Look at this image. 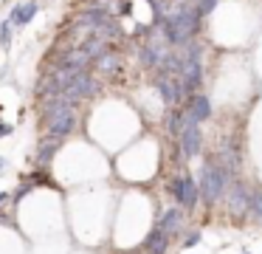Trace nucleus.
Here are the masks:
<instances>
[{
    "mask_svg": "<svg viewBox=\"0 0 262 254\" xmlns=\"http://www.w3.org/2000/svg\"><path fill=\"white\" fill-rule=\"evenodd\" d=\"M9 198H12V195H9V192H0V203H6Z\"/></svg>",
    "mask_w": 262,
    "mask_h": 254,
    "instance_id": "obj_20",
    "label": "nucleus"
},
{
    "mask_svg": "<svg viewBox=\"0 0 262 254\" xmlns=\"http://www.w3.org/2000/svg\"><path fill=\"white\" fill-rule=\"evenodd\" d=\"M6 167H9V161L6 158H0V172H6Z\"/></svg>",
    "mask_w": 262,
    "mask_h": 254,
    "instance_id": "obj_19",
    "label": "nucleus"
},
{
    "mask_svg": "<svg viewBox=\"0 0 262 254\" xmlns=\"http://www.w3.org/2000/svg\"><path fill=\"white\" fill-rule=\"evenodd\" d=\"M37 11H40V3H37V0H29V3H17L6 20L12 23V26L23 28V26H29V23L37 17Z\"/></svg>",
    "mask_w": 262,
    "mask_h": 254,
    "instance_id": "obj_12",
    "label": "nucleus"
},
{
    "mask_svg": "<svg viewBox=\"0 0 262 254\" xmlns=\"http://www.w3.org/2000/svg\"><path fill=\"white\" fill-rule=\"evenodd\" d=\"M14 133V124H3L0 122V139H3V135H12Z\"/></svg>",
    "mask_w": 262,
    "mask_h": 254,
    "instance_id": "obj_18",
    "label": "nucleus"
},
{
    "mask_svg": "<svg viewBox=\"0 0 262 254\" xmlns=\"http://www.w3.org/2000/svg\"><path fill=\"white\" fill-rule=\"evenodd\" d=\"M175 141H178V147H181L183 161H192V158L203 155V130H200V124L192 122V119L186 122V127L181 130V135H178Z\"/></svg>",
    "mask_w": 262,
    "mask_h": 254,
    "instance_id": "obj_4",
    "label": "nucleus"
},
{
    "mask_svg": "<svg viewBox=\"0 0 262 254\" xmlns=\"http://www.w3.org/2000/svg\"><path fill=\"white\" fill-rule=\"evenodd\" d=\"M248 214L256 220V223H262V189L251 192V206H248Z\"/></svg>",
    "mask_w": 262,
    "mask_h": 254,
    "instance_id": "obj_14",
    "label": "nucleus"
},
{
    "mask_svg": "<svg viewBox=\"0 0 262 254\" xmlns=\"http://www.w3.org/2000/svg\"><path fill=\"white\" fill-rule=\"evenodd\" d=\"M243 254H248V251H243Z\"/></svg>",
    "mask_w": 262,
    "mask_h": 254,
    "instance_id": "obj_21",
    "label": "nucleus"
},
{
    "mask_svg": "<svg viewBox=\"0 0 262 254\" xmlns=\"http://www.w3.org/2000/svg\"><path fill=\"white\" fill-rule=\"evenodd\" d=\"M200 243H203V231L192 229V231H186V237L181 240V246L183 248H194V246H200Z\"/></svg>",
    "mask_w": 262,
    "mask_h": 254,
    "instance_id": "obj_16",
    "label": "nucleus"
},
{
    "mask_svg": "<svg viewBox=\"0 0 262 254\" xmlns=\"http://www.w3.org/2000/svg\"><path fill=\"white\" fill-rule=\"evenodd\" d=\"M186 122H189V116H186V110H183V107H169V110L164 113V130H166V135L178 139V135H181V130L186 127Z\"/></svg>",
    "mask_w": 262,
    "mask_h": 254,
    "instance_id": "obj_13",
    "label": "nucleus"
},
{
    "mask_svg": "<svg viewBox=\"0 0 262 254\" xmlns=\"http://www.w3.org/2000/svg\"><path fill=\"white\" fill-rule=\"evenodd\" d=\"M99 90H102V82H99V76H93L91 71H79L74 73V79L68 82V88H65V99H71L74 105H79V102H88V99H96Z\"/></svg>",
    "mask_w": 262,
    "mask_h": 254,
    "instance_id": "obj_2",
    "label": "nucleus"
},
{
    "mask_svg": "<svg viewBox=\"0 0 262 254\" xmlns=\"http://www.w3.org/2000/svg\"><path fill=\"white\" fill-rule=\"evenodd\" d=\"M152 85H155V90L161 93V99H164L166 107H183V102H186V90H183L181 76L155 71L152 73Z\"/></svg>",
    "mask_w": 262,
    "mask_h": 254,
    "instance_id": "obj_3",
    "label": "nucleus"
},
{
    "mask_svg": "<svg viewBox=\"0 0 262 254\" xmlns=\"http://www.w3.org/2000/svg\"><path fill=\"white\" fill-rule=\"evenodd\" d=\"M12 23L9 20H3L0 23V45H3V51H9V45H12Z\"/></svg>",
    "mask_w": 262,
    "mask_h": 254,
    "instance_id": "obj_17",
    "label": "nucleus"
},
{
    "mask_svg": "<svg viewBox=\"0 0 262 254\" xmlns=\"http://www.w3.org/2000/svg\"><path fill=\"white\" fill-rule=\"evenodd\" d=\"M217 3H220V0H194V11H198V14L206 20V17L217 9Z\"/></svg>",
    "mask_w": 262,
    "mask_h": 254,
    "instance_id": "obj_15",
    "label": "nucleus"
},
{
    "mask_svg": "<svg viewBox=\"0 0 262 254\" xmlns=\"http://www.w3.org/2000/svg\"><path fill=\"white\" fill-rule=\"evenodd\" d=\"M121 54L116 48H107L104 54H99L96 60L91 62V68H93V73L96 76H104V79H113V76H119L121 73Z\"/></svg>",
    "mask_w": 262,
    "mask_h": 254,
    "instance_id": "obj_6",
    "label": "nucleus"
},
{
    "mask_svg": "<svg viewBox=\"0 0 262 254\" xmlns=\"http://www.w3.org/2000/svg\"><path fill=\"white\" fill-rule=\"evenodd\" d=\"M181 206L186 214H192L194 209L200 206V189H198V181H194L192 172H183V195H181Z\"/></svg>",
    "mask_w": 262,
    "mask_h": 254,
    "instance_id": "obj_10",
    "label": "nucleus"
},
{
    "mask_svg": "<svg viewBox=\"0 0 262 254\" xmlns=\"http://www.w3.org/2000/svg\"><path fill=\"white\" fill-rule=\"evenodd\" d=\"M223 203L228 206L231 214L245 218V214H248V206H251V189L239 178L228 181V189H226V195H223Z\"/></svg>",
    "mask_w": 262,
    "mask_h": 254,
    "instance_id": "obj_5",
    "label": "nucleus"
},
{
    "mask_svg": "<svg viewBox=\"0 0 262 254\" xmlns=\"http://www.w3.org/2000/svg\"><path fill=\"white\" fill-rule=\"evenodd\" d=\"M183 110H186V116L192 119V122L203 124L211 119V102H209V96H203V93H192L183 102Z\"/></svg>",
    "mask_w": 262,
    "mask_h": 254,
    "instance_id": "obj_8",
    "label": "nucleus"
},
{
    "mask_svg": "<svg viewBox=\"0 0 262 254\" xmlns=\"http://www.w3.org/2000/svg\"><path fill=\"white\" fill-rule=\"evenodd\" d=\"M169 240H172L169 235H164L158 226H152L149 235L144 237L141 248H144V254H166V251H169Z\"/></svg>",
    "mask_w": 262,
    "mask_h": 254,
    "instance_id": "obj_11",
    "label": "nucleus"
},
{
    "mask_svg": "<svg viewBox=\"0 0 262 254\" xmlns=\"http://www.w3.org/2000/svg\"><path fill=\"white\" fill-rule=\"evenodd\" d=\"M228 172L226 167L220 164V158L214 155V152H209L203 161V167H200V178H198V189H200V203H203L206 209H214L217 203L223 201V195H226L228 189Z\"/></svg>",
    "mask_w": 262,
    "mask_h": 254,
    "instance_id": "obj_1",
    "label": "nucleus"
},
{
    "mask_svg": "<svg viewBox=\"0 0 262 254\" xmlns=\"http://www.w3.org/2000/svg\"><path fill=\"white\" fill-rule=\"evenodd\" d=\"M62 150V141L59 139H51V135H42L40 144H37V152H34V161L40 169H48V164H51V158L57 155V152Z\"/></svg>",
    "mask_w": 262,
    "mask_h": 254,
    "instance_id": "obj_9",
    "label": "nucleus"
},
{
    "mask_svg": "<svg viewBox=\"0 0 262 254\" xmlns=\"http://www.w3.org/2000/svg\"><path fill=\"white\" fill-rule=\"evenodd\" d=\"M155 226H158L164 235H169V237H175V235H181L183 231V226H186V212H183V206H169V209H164V212L158 214V220H155Z\"/></svg>",
    "mask_w": 262,
    "mask_h": 254,
    "instance_id": "obj_7",
    "label": "nucleus"
}]
</instances>
